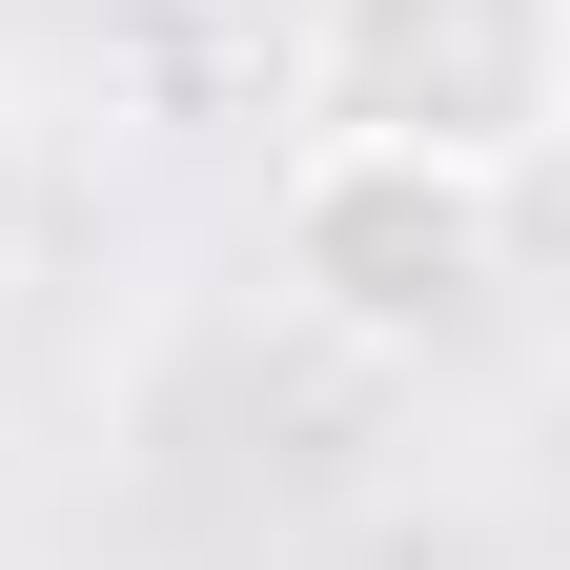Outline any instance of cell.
Wrapping results in <instances>:
<instances>
[{
  "instance_id": "6da1fadb",
  "label": "cell",
  "mask_w": 570,
  "mask_h": 570,
  "mask_svg": "<svg viewBox=\"0 0 570 570\" xmlns=\"http://www.w3.org/2000/svg\"><path fill=\"white\" fill-rule=\"evenodd\" d=\"M265 265L285 306H306L326 346H367V367H428L449 326H489V285H510V184L428 164V142H285L265 184Z\"/></svg>"
},
{
  "instance_id": "3957f363",
  "label": "cell",
  "mask_w": 570,
  "mask_h": 570,
  "mask_svg": "<svg viewBox=\"0 0 570 570\" xmlns=\"http://www.w3.org/2000/svg\"><path fill=\"white\" fill-rule=\"evenodd\" d=\"M21 245H41V122L0 102V285H21Z\"/></svg>"
},
{
  "instance_id": "7a4b0ae2",
  "label": "cell",
  "mask_w": 570,
  "mask_h": 570,
  "mask_svg": "<svg viewBox=\"0 0 570 570\" xmlns=\"http://www.w3.org/2000/svg\"><path fill=\"white\" fill-rule=\"evenodd\" d=\"M306 122L530 184L570 142V0H306Z\"/></svg>"
}]
</instances>
